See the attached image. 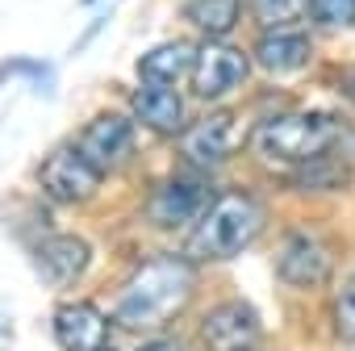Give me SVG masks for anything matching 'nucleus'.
Returning a JSON list of instances; mask_svg holds the SVG:
<instances>
[{"label":"nucleus","mask_w":355,"mask_h":351,"mask_svg":"<svg viewBox=\"0 0 355 351\" xmlns=\"http://www.w3.org/2000/svg\"><path fill=\"white\" fill-rule=\"evenodd\" d=\"M197 293V264L189 255H150L117 289L113 322L125 330H150L171 322Z\"/></svg>","instance_id":"1"},{"label":"nucleus","mask_w":355,"mask_h":351,"mask_svg":"<svg viewBox=\"0 0 355 351\" xmlns=\"http://www.w3.org/2000/svg\"><path fill=\"white\" fill-rule=\"evenodd\" d=\"M268 226V209L247 189H226L209 201V209L193 222L189 234V259L193 264H222L243 255Z\"/></svg>","instance_id":"2"},{"label":"nucleus","mask_w":355,"mask_h":351,"mask_svg":"<svg viewBox=\"0 0 355 351\" xmlns=\"http://www.w3.org/2000/svg\"><path fill=\"white\" fill-rule=\"evenodd\" d=\"M338 138V117L326 113V109H288V113H276L268 117L259 130H255V146L276 159V163H305V159H318L334 146Z\"/></svg>","instance_id":"3"},{"label":"nucleus","mask_w":355,"mask_h":351,"mask_svg":"<svg viewBox=\"0 0 355 351\" xmlns=\"http://www.w3.org/2000/svg\"><path fill=\"white\" fill-rule=\"evenodd\" d=\"M214 201V189L205 180V171H171L167 180H159L142 205L146 222L159 226V230H180V226H193Z\"/></svg>","instance_id":"4"},{"label":"nucleus","mask_w":355,"mask_h":351,"mask_svg":"<svg viewBox=\"0 0 355 351\" xmlns=\"http://www.w3.org/2000/svg\"><path fill=\"white\" fill-rule=\"evenodd\" d=\"M71 142L80 146V155H84L101 176L121 171V167L134 159V151H138L134 117H130V113H121V109H105V113L88 117Z\"/></svg>","instance_id":"5"},{"label":"nucleus","mask_w":355,"mask_h":351,"mask_svg":"<svg viewBox=\"0 0 355 351\" xmlns=\"http://www.w3.org/2000/svg\"><path fill=\"white\" fill-rule=\"evenodd\" d=\"M105 176L80 155L76 142H59L42 163H38V185L55 205H88L96 197Z\"/></svg>","instance_id":"6"},{"label":"nucleus","mask_w":355,"mask_h":351,"mask_svg":"<svg viewBox=\"0 0 355 351\" xmlns=\"http://www.w3.org/2000/svg\"><path fill=\"white\" fill-rule=\"evenodd\" d=\"M247 76H251V59L234 42H222V38L197 42V59L189 71L197 101H226L234 88L247 84Z\"/></svg>","instance_id":"7"},{"label":"nucleus","mask_w":355,"mask_h":351,"mask_svg":"<svg viewBox=\"0 0 355 351\" xmlns=\"http://www.w3.org/2000/svg\"><path fill=\"white\" fill-rule=\"evenodd\" d=\"M201 343L209 351H259L263 322L251 301H218L201 322Z\"/></svg>","instance_id":"8"},{"label":"nucleus","mask_w":355,"mask_h":351,"mask_svg":"<svg viewBox=\"0 0 355 351\" xmlns=\"http://www.w3.org/2000/svg\"><path fill=\"white\" fill-rule=\"evenodd\" d=\"M130 117L159 138H180L189 130V101L167 84H138L130 92Z\"/></svg>","instance_id":"9"},{"label":"nucleus","mask_w":355,"mask_h":351,"mask_svg":"<svg viewBox=\"0 0 355 351\" xmlns=\"http://www.w3.org/2000/svg\"><path fill=\"white\" fill-rule=\"evenodd\" d=\"M309 59H313V38H309V30H301L297 22H288V26H268V30H259V38H255V63H259L263 71H272V76H293V71H301Z\"/></svg>","instance_id":"10"},{"label":"nucleus","mask_w":355,"mask_h":351,"mask_svg":"<svg viewBox=\"0 0 355 351\" xmlns=\"http://www.w3.org/2000/svg\"><path fill=\"white\" fill-rule=\"evenodd\" d=\"M276 276L293 289H313L330 276V247L313 234H288L276 251Z\"/></svg>","instance_id":"11"},{"label":"nucleus","mask_w":355,"mask_h":351,"mask_svg":"<svg viewBox=\"0 0 355 351\" xmlns=\"http://www.w3.org/2000/svg\"><path fill=\"white\" fill-rule=\"evenodd\" d=\"M180 138H184V159L193 167H218V163H226L239 151L243 134H239V117L234 113H214V117L189 126Z\"/></svg>","instance_id":"12"},{"label":"nucleus","mask_w":355,"mask_h":351,"mask_svg":"<svg viewBox=\"0 0 355 351\" xmlns=\"http://www.w3.org/2000/svg\"><path fill=\"white\" fill-rule=\"evenodd\" d=\"M55 339L63 351H101L109 343V314L92 301H67L55 309Z\"/></svg>","instance_id":"13"},{"label":"nucleus","mask_w":355,"mask_h":351,"mask_svg":"<svg viewBox=\"0 0 355 351\" xmlns=\"http://www.w3.org/2000/svg\"><path fill=\"white\" fill-rule=\"evenodd\" d=\"M193 59H197V42L167 38V42H159V46L138 55V84H167V88H175L180 80H189Z\"/></svg>","instance_id":"14"},{"label":"nucleus","mask_w":355,"mask_h":351,"mask_svg":"<svg viewBox=\"0 0 355 351\" xmlns=\"http://www.w3.org/2000/svg\"><path fill=\"white\" fill-rule=\"evenodd\" d=\"M88 259H92V247L84 239H76V234H51V239H42L34 247V264H38L42 280H51V284L76 280L88 268Z\"/></svg>","instance_id":"15"},{"label":"nucleus","mask_w":355,"mask_h":351,"mask_svg":"<svg viewBox=\"0 0 355 351\" xmlns=\"http://www.w3.org/2000/svg\"><path fill=\"white\" fill-rule=\"evenodd\" d=\"M243 13H247V0H184V9H180V17L193 30H201L205 38L234 34L239 22H243Z\"/></svg>","instance_id":"16"},{"label":"nucleus","mask_w":355,"mask_h":351,"mask_svg":"<svg viewBox=\"0 0 355 351\" xmlns=\"http://www.w3.org/2000/svg\"><path fill=\"white\" fill-rule=\"evenodd\" d=\"M293 180H297L301 189H313V193H322V189H343V185H347V163H338V159H330V155H318V159L297 163V176H293Z\"/></svg>","instance_id":"17"},{"label":"nucleus","mask_w":355,"mask_h":351,"mask_svg":"<svg viewBox=\"0 0 355 351\" xmlns=\"http://www.w3.org/2000/svg\"><path fill=\"white\" fill-rule=\"evenodd\" d=\"M305 17L313 30L338 34L355 26V0H305Z\"/></svg>","instance_id":"18"},{"label":"nucleus","mask_w":355,"mask_h":351,"mask_svg":"<svg viewBox=\"0 0 355 351\" xmlns=\"http://www.w3.org/2000/svg\"><path fill=\"white\" fill-rule=\"evenodd\" d=\"M255 22L268 30V26H288L297 22V13H305V0H247Z\"/></svg>","instance_id":"19"},{"label":"nucleus","mask_w":355,"mask_h":351,"mask_svg":"<svg viewBox=\"0 0 355 351\" xmlns=\"http://www.w3.org/2000/svg\"><path fill=\"white\" fill-rule=\"evenodd\" d=\"M334 330H338V343L355 347V276L343 284V293L334 301Z\"/></svg>","instance_id":"20"},{"label":"nucleus","mask_w":355,"mask_h":351,"mask_svg":"<svg viewBox=\"0 0 355 351\" xmlns=\"http://www.w3.org/2000/svg\"><path fill=\"white\" fill-rule=\"evenodd\" d=\"M134 351H175V343H171V339H146V343H138Z\"/></svg>","instance_id":"21"},{"label":"nucleus","mask_w":355,"mask_h":351,"mask_svg":"<svg viewBox=\"0 0 355 351\" xmlns=\"http://www.w3.org/2000/svg\"><path fill=\"white\" fill-rule=\"evenodd\" d=\"M101 351H113V347H101Z\"/></svg>","instance_id":"22"},{"label":"nucleus","mask_w":355,"mask_h":351,"mask_svg":"<svg viewBox=\"0 0 355 351\" xmlns=\"http://www.w3.org/2000/svg\"><path fill=\"white\" fill-rule=\"evenodd\" d=\"M351 96H355V84H351Z\"/></svg>","instance_id":"23"},{"label":"nucleus","mask_w":355,"mask_h":351,"mask_svg":"<svg viewBox=\"0 0 355 351\" xmlns=\"http://www.w3.org/2000/svg\"><path fill=\"white\" fill-rule=\"evenodd\" d=\"M84 5H92V0H84Z\"/></svg>","instance_id":"24"}]
</instances>
